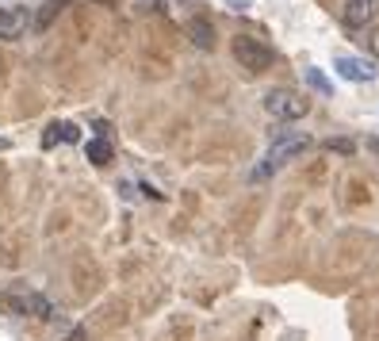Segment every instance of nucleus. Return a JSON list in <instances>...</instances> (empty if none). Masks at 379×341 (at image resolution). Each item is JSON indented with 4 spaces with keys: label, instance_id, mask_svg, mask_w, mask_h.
<instances>
[{
    "label": "nucleus",
    "instance_id": "1",
    "mask_svg": "<svg viewBox=\"0 0 379 341\" xmlns=\"http://www.w3.org/2000/svg\"><path fill=\"white\" fill-rule=\"evenodd\" d=\"M302 150H310V138H307V135H299V130H283L280 142L268 150V154H264L261 165L253 169V181H264V177H272L280 165H288L291 157H299Z\"/></svg>",
    "mask_w": 379,
    "mask_h": 341
},
{
    "label": "nucleus",
    "instance_id": "2",
    "mask_svg": "<svg viewBox=\"0 0 379 341\" xmlns=\"http://www.w3.org/2000/svg\"><path fill=\"white\" fill-rule=\"evenodd\" d=\"M230 50H234V58H238L242 69H249V73H264L272 65V46L268 43H261V39H253V35H238V39L230 43Z\"/></svg>",
    "mask_w": 379,
    "mask_h": 341
},
{
    "label": "nucleus",
    "instance_id": "3",
    "mask_svg": "<svg viewBox=\"0 0 379 341\" xmlns=\"http://www.w3.org/2000/svg\"><path fill=\"white\" fill-rule=\"evenodd\" d=\"M0 307L8 315H23V318H54L50 299L39 296V291H4L0 296Z\"/></svg>",
    "mask_w": 379,
    "mask_h": 341
},
{
    "label": "nucleus",
    "instance_id": "4",
    "mask_svg": "<svg viewBox=\"0 0 379 341\" xmlns=\"http://www.w3.org/2000/svg\"><path fill=\"white\" fill-rule=\"evenodd\" d=\"M264 108H268V116H276V119H302L310 111V104L302 96H295V92L272 89L268 96H264Z\"/></svg>",
    "mask_w": 379,
    "mask_h": 341
},
{
    "label": "nucleus",
    "instance_id": "5",
    "mask_svg": "<svg viewBox=\"0 0 379 341\" xmlns=\"http://www.w3.org/2000/svg\"><path fill=\"white\" fill-rule=\"evenodd\" d=\"M334 69H337L345 81H360V84H364V81H375V65L368 62V58H353V54H349V58L341 54V58L334 62Z\"/></svg>",
    "mask_w": 379,
    "mask_h": 341
},
{
    "label": "nucleus",
    "instance_id": "6",
    "mask_svg": "<svg viewBox=\"0 0 379 341\" xmlns=\"http://www.w3.org/2000/svg\"><path fill=\"white\" fill-rule=\"evenodd\" d=\"M375 16V0H345V12H341V20H345L349 31H360V27H368Z\"/></svg>",
    "mask_w": 379,
    "mask_h": 341
},
{
    "label": "nucleus",
    "instance_id": "7",
    "mask_svg": "<svg viewBox=\"0 0 379 341\" xmlns=\"http://www.w3.org/2000/svg\"><path fill=\"white\" fill-rule=\"evenodd\" d=\"M23 27H27V16L23 12H16V8H0V39H4V43L20 39Z\"/></svg>",
    "mask_w": 379,
    "mask_h": 341
},
{
    "label": "nucleus",
    "instance_id": "8",
    "mask_svg": "<svg viewBox=\"0 0 379 341\" xmlns=\"http://www.w3.org/2000/svg\"><path fill=\"white\" fill-rule=\"evenodd\" d=\"M188 39L200 46V50H211V46H215V27L196 16V20H188Z\"/></svg>",
    "mask_w": 379,
    "mask_h": 341
},
{
    "label": "nucleus",
    "instance_id": "9",
    "mask_svg": "<svg viewBox=\"0 0 379 341\" xmlns=\"http://www.w3.org/2000/svg\"><path fill=\"white\" fill-rule=\"evenodd\" d=\"M84 154H89L92 165H108L111 161V142L108 138H92L89 146H84Z\"/></svg>",
    "mask_w": 379,
    "mask_h": 341
},
{
    "label": "nucleus",
    "instance_id": "10",
    "mask_svg": "<svg viewBox=\"0 0 379 341\" xmlns=\"http://www.w3.org/2000/svg\"><path fill=\"white\" fill-rule=\"evenodd\" d=\"M62 8H65V0H46L43 12H39V20H35V27H39V31H43V27H50L62 16Z\"/></svg>",
    "mask_w": 379,
    "mask_h": 341
},
{
    "label": "nucleus",
    "instance_id": "11",
    "mask_svg": "<svg viewBox=\"0 0 379 341\" xmlns=\"http://www.w3.org/2000/svg\"><path fill=\"white\" fill-rule=\"evenodd\" d=\"M54 130H58V142H81L77 123H54Z\"/></svg>",
    "mask_w": 379,
    "mask_h": 341
},
{
    "label": "nucleus",
    "instance_id": "12",
    "mask_svg": "<svg viewBox=\"0 0 379 341\" xmlns=\"http://www.w3.org/2000/svg\"><path fill=\"white\" fill-rule=\"evenodd\" d=\"M307 81H310V84H315V89H318V92H326V96H329V92H334V84H329L326 77H322V73H318V69H310V73H307Z\"/></svg>",
    "mask_w": 379,
    "mask_h": 341
},
{
    "label": "nucleus",
    "instance_id": "13",
    "mask_svg": "<svg viewBox=\"0 0 379 341\" xmlns=\"http://www.w3.org/2000/svg\"><path fill=\"white\" fill-rule=\"evenodd\" d=\"M54 142H58V130H54V123H50V127H46V135H43V146H54Z\"/></svg>",
    "mask_w": 379,
    "mask_h": 341
},
{
    "label": "nucleus",
    "instance_id": "14",
    "mask_svg": "<svg viewBox=\"0 0 379 341\" xmlns=\"http://www.w3.org/2000/svg\"><path fill=\"white\" fill-rule=\"evenodd\" d=\"M65 341H84V330L77 326V330H73V334H69V337H65Z\"/></svg>",
    "mask_w": 379,
    "mask_h": 341
},
{
    "label": "nucleus",
    "instance_id": "15",
    "mask_svg": "<svg viewBox=\"0 0 379 341\" xmlns=\"http://www.w3.org/2000/svg\"><path fill=\"white\" fill-rule=\"evenodd\" d=\"M368 150H372V154H379V138H368Z\"/></svg>",
    "mask_w": 379,
    "mask_h": 341
},
{
    "label": "nucleus",
    "instance_id": "16",
    "mask_svg": "<svg viewBox=\"0 0 379 341\" xmlns=\"http://www.w3.org/2000/svg\"><path fill=\"white\" fill-rule=\"evenodd\" d=\"M4 146H8V142H4V138H0V150H4Z\"/></svg>",
    "mask_w": 379,
    "mask_h": 341
},
{
    "label": "nucleus",
    "instance_id": "17",
    "mask_svg": "<svg viewBox=\"0 0 379 341\" xmlns=\"http://www.w3.org/2000/svg\"><path fill=\"white\" fill-rule=\"evenodd\" d=\"M375 50H379V39H375Z\"/></svg>",
    "mask_w": 379,
    "mask_h": 341
}]
</instances>
